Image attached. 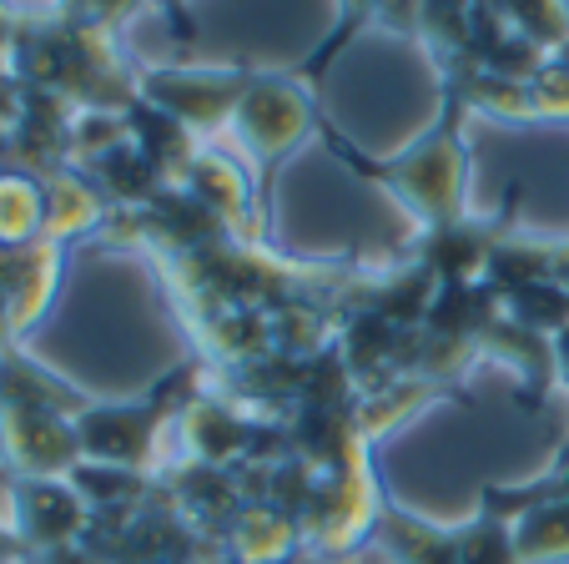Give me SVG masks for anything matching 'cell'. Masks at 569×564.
Returning a JSON list of instances; mask_svg holds the SVG:
<instances>
[{
    "mask_svg": "<svg viewBox=\"0 0 569 564\" xmlns=\"http://www.w3.org/2000/svg\"><path fill=\"white\" fill-rule=\"evenodd\" d=\"M21 514H26V524H31V534H41V540H66V534L76 530V520H81L76 499L61 494L56 484H31V489L21 494Z\"/></svg>",
    "mask_w": 569,
    "mask_h": 564,
    "instance_id": "6da1fadb",
    "label": "cell"
},
{
    "mask_svg": "<svg viewBox=\"0 0 569 564\" xmlns=\"http://www.w3.org/2000/svg\"><path fill=\"white\" fill-rule=\"evenodd\" d=\"M41 222V197L31 181L21 177H0V243H16Z\"/></svg>",
    "mask_w": 569,
    "mask_h": 564,
    "instance_id": "7a4b0ae2",
    "label": "cell"
},
{
    "mask_svg": "<svg viewBox=\"0 0 569 564\" xmlns=\"http://www.w3.org/2000/svg\"><path fill=\"white\" fill-rule=\"evenodd\" d=\"M539 554V560H555L569 550V509H539L535 520L519 530V554Z\"/></svg>",
    "mask_w": 569,
    "mask_h": 564,
    "instance_id": "3957f363",
    "label": "cell"
},
{
    "mask_svg": "<svg viewBox=\"0 0 569 564\" xmlns=\"http://www.w3.org/2000/svg\"><path fill=\"white\" fill-rule=\"evenodd\" d=\"M0 31H6V21H0Z\"/></svg>",
    "mask_w": 569,
    "mask_h": 564,
    "instance_id": "277c9868",
    "label": "cell"
}]
</instances>
